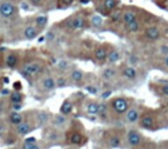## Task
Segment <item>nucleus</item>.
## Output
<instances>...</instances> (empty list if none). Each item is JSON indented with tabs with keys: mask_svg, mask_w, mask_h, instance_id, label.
<instances>
[{
	"mask_svg": "<svg viewBox=\"0 0 168 149\" xmlns=\"http://www.w3.org/2000/svg\"><path fill=\"white\" fill-rule=\"evenodd\" d=\"M111 108L117 114H123L129 109V103L123 97H115L111 101Z\"/></svg>",
	"mask_w": 168,
	"mask_h": 149,
	"instance_id": "1",
	"label": "nucleus"
},
{
	"mask_svg": "<svg viewBox=\"0 0 168 149\" xmlns=\"http://www.w3.org/2000/svg\"><path fill=\"white\" fill-rule=\"evenodd\" d=\"M42 71H43V64L39 61H34V62L25 64L23 66L22 73L25 76H32V75L39 74Z\"/></svg>",
	"mask_w": 168,
	"mask_h": 149,
	"instance_id": "2",
	"label": "nucleus"
},
{
	"mask_svg": "<svg viewBox=\"0 0 168 149\" xmlns=\"http://www.w3.org/2000/svg\"><path fill=\"white\" fill-rule=\"evenodd\" d=\"M106 141L111 148H119L121 146V135L116 131H110L106 134Z\"/></svg>",
	"mask_w": 168,
	"mask_h": 149,
	"instance_id": "3",
	"label": "nucleus"
},
{
	"mask_svg": "<svg viewBox=\"0 0 168 149\" xmlns=\"http://www.w3.org/2000/svg\"><path fill=\"white\" fill-rule=\"evenodd\" d=\"M16 13V7L10 1H4L0 4V14L4 17H12Z\"/></svg>",
	"mask_w": 168,
	"mask_h": 149,
	"instance_id": "4",
	"label": "nucleus"
},
{
	"mask_svg": "<svg viewBox=\"0 0 168 149\" xmlns=\"http://www.w3.org/2000/svg\"><path fill=\"white\" fill-rule=\"evenodd\" d=\"M140 125L145 129H151V128H153L155 126V118L151 113H145L140 118Z\"/></svg>",
	"mask_w": 168,
	"mask_h": 149,
	"instance_id": "5",
	"label": "nucleus"
},
{
	"mask_svg": "<svg viewBox=\"0 0 168 149\" xmlns=\"http://www.w3.org/2000/svg\"><path fill=\"white\" fill-rule=\"evenodd\" d=\"M127 140L131 147H136V146L140 144L142 135L139 134L137 131H129V133L127 134Z\"/></svg>",
	"mask_w": 168,
	"mask_h": 149,
	"instance_id": "6",
	"label": "nucleus"
},
{
	"mask_svg": "<svg viewBox=\"0 0 168 149\" xmlns=\"http://www.w3.org/2000/svg\"><path fill=\"white\" fill-rule=\"evenodd\" d=\"M160 30L158 29V27L155 26H151V27H147L145 30V36L151 41H157L160 38Z\"/></svg>",
	"mask_w": 168,
	"mask_h": 149,
	"instance_id": "7",
	"label": "nucleus"
},
{
	"mask_svg": "<svg viewBox=\"0 0 168 149\" xmlns=\"http://www.w3.org/2000/svg\"><path fill=\"white\" fill-rule=\"evenodd\" d=\"M125 119L128 123L130 124H135L136 121L139 120V112L137 109L135 108H131V109H128L127 112H125Z\"/></svg>",
	"mask_w": 168,
	"mask_h": 149,
	"instance_id": "8",
	"label": "nucleus"
},
{
	"mask_svg": "<svg viewBox=\"0 0 168 149\" xmlns=\"http://www.w3.org/2000/svg\"><path fill=\"white\" fill-rule=\"evenodd\" d=\"M70 26L74 30H80L83 29L84 26H85V19L83 15H76L74 19H72V22Z\"/></svg>",
	"mask_w": 168,
	"mask_h": 149,
	"instance_id": "9",
	"label": "nucleus"
},
{
	"mask_svg": "<svg viewBox=\"0 0 168 149\" xmlns=\"http://www.w3.org/2000/svg\"><path fill=\"white\" fill-rule=\"evenodd\" d=\"M107 49L104 47V46H98L95 50V58L98 61H104V60L107 59Z\"/></svg>",
	"mask_w": 168,
	"mask_h": 149,
	"instance_id": "10",
	"label": "nucleus"
},
{
	"mask_svg": "<svg viewBox=\"0 0 168 149\" xmlns=\"http://www.w3.org/2000/svg\"><path fill=\"white\" fill-rule=\"evenodd\" d=\"M121 20H122L124 24L127 26V24H129L130 22L136 20V13L132 12V11H127V12H124L123 14H122Z\"/></svg>",
	"mask_w": 168,
	"mask_h": 149,
	"instance_id": "11",
	"label": "nucleus"
},
{
	"mask_svg": "<svg viewBox=\"0 0 168 149\" xmlns=\"http://www.w3.org/2000/svg\"><path fill=\"white\" fill-rule=\"evenodd\" d=\"M37 35H38V30L34 26H28L24 29V37L27 39H34L37 37Z\"/></svg>",
	"mask_w": 168,
	"mask_h": 149,
	"instance_id": "12",
	"label": "nucleus"
},
{
	"mask_svg": "<svg viewBox=\"0 0 168 149\" xmlns=\"http://www.w3.org/2000/svg\"><path fill=\"white\" fill-rule=\"evenodd\" d=\"M16 131H17V133L20 135H25L28 134L30 132V129H31V126H30L29 123H20L19 125H16Z\"/></svg>",
	"mask_w": 168,
	"mask_h": 149,
	"instance_id": "13",
	"label": "nucleus"
},
{
	"mask_svg": "<svg viewBox=\"0 0 168 149\" xmlns=\"http://www.w3.org/2000/svg\"><path fill=\"white\" fill-rule=\"evenodd\" d=\"M43 87H44V89L46 90H53L55 87H57V83H55V80L51 78V76H47V78H45L44 80H43Z\"/></svg>",
	"mask_w": 168,
	"mask_h": 149,
	"instance_id": "14",
	"label": "nucleus"
},
{
	"mask_svg": "<svg viewBox=\"0 0 168 149\" xmlns=\"http://www.w3.org/2000/svg\"><path fill=\"white\" fill-rule=\"evenodd\" d=\"M69 141L73 144H81L83 141V135L80 132H70L69 133Z\"/></svg>",
	"mask_w": 168,
	"mask_h": 149,
	"instance_id": "15",
	"label": "nucleus"
},
{
	"mask_svg": "<svg viewBox=\"0 0 168 149\" xmlns=\"http://www.w3.org/2000/svg\"><path fill=\"white\" fill-rule=\"evenodd\" d=\"M122 75L125 76L127 79H129V80H134V79H136V76H137V71L134 67H130V66H129V67L123 68Z\"/></svg>",
	"mask_w": 168,
	"mask_h": 149,
	"instance_id": "16",
	"label": "nucleus"
},
{
	"mask_svg": "<svg viewBox=\"0 0 168 149\" xmlns=\"http://www.w3.org/2000/svg\"><path fill=\"white\" fill-rule=\"evenodd\" d=\"M72 111H73V104H72V102H70V101L66 99V101L62 103L61 108H60V112H61V114L67 116V114H69Z\"/></svg>",
	"mask_w": 168,
	"mask_h": 149,
	"instance_id": "17",
	"label": "nucleus"
},
{
	"mask_svg": "<svg viewBox=\"0 0 168 149\" xmlns=\"http://www.w3.org/2000/svg\"><path fill=\"white\" fill-rule=\"evenodd\" d=\"M17 62H19L17 56L15 53H9L7 56V58H6V65H7V67L14 68L17 65Z\"/></svg>",
	"mask_w": 168,
	"mask_h": 149,
	"instance_id": "18",
	"label": "nucleus"
},
{
	"mask_svg": "<svg viewBox=\"0 0 168 149\" xmlns=\"http://www.w3.org/2000/svg\"><path fill=\"white\" fill-rule=\"evenodd\" d=\"M9 121L12 124H14V125H19L20 123L23 121V116L21 113H19L17 111H14L13 113H10V116H9Z\"/></svg>",
	"mask_w": 168,
	"mask_h": 149,
	"instance_id": "19",
	"label": "nucleus"
},
{
	"mask_svg": "<svg viewBox=\"0 0 168 149\" xmlns=\"http://www.w3.org/2000/svg\"><path fill=\"white\" fill-rule=\"evenodd\" d=\"M9 99L12 103H22L23 101V95L19 91V90H15L10 94L9 96Z\"/></svg>",
	"mask_w": 168,
	"mask_h": 149,
	"instance_id": "20",
	"label": "nucleus"
},
{
	"mask_svg": "<svg viewBox=\"0 0 168 149\" xmlns=\"http://www.w3.org/2000/svg\"><path fill=\"white\" fill-rule=\"evenodd\" d=\"M102 78L105 79V80H111V79H113L115 75H116V71L114 69V68H106V69H104L102 71Z\"/></svg>",
	"mask_w": 168,
	"mask_h": 149,
	"instance_id": "21",
	"label": "nucleus"
},
{
	"mask_svg": "<svg viewBox=\"0 0 168 149\" xmlns=\"http://www.w3.org/2000/svg\"><path fill=\"white\" fill-rule=\"evenodd\" d=\"M119 59H120V53L117 52L116 50H112V51L107 54V61H108L110 64H114V62L119 61Z\"/></svg>",
	"mask_w": 168,
	"mask_h": 149,
	"instance_id": "22",
	"label": "nucleus"
},
{
	"mask_svg": "<svg viewBox=\"0 0 168 149\" xmlns=\"http://www.w3.org/2000/svg\"><path fill=\"white\" fill-rule=\"evenodd\" d=\"M47 21H49V19H47V16L46 15H40V16H37L36 20H35V22H36V26L38 28H44L45 26L47 24Z\"/></svg>",
	"mask_w": 168,
	"mask_h": 149,
	"instance_id": "23",
	"label": "nucleus"
},
{
	"mask_svg": "<svg viewBox=\"0 0 168 149\" xmlns=\"http://www.w3.org/2000/svg\"><path fill=\"white\" fill-rule=\"evenodd\" d=\"M85 110L89 114H98V103L96 102H90L87 104Z\"/></svg>",
	"mask_w": 168,
	"mask_h": 149,
	"instance_id": "24",
	"label": "nucleus"
},
{
	"mask_svg": "<svg viewBox=\"0 0 168 149\" xmlns=\"http://www.w3.org/2000/svg\"><path fill=\"white\" fill-rule=\"evenodd\" d=\"M140 29V24H139V22L137 21V20H135V21H132V22H130L129 24H127V30L129 31V32H137L138 30Z\"/></svg>",
	"mask_w": 168,
	"mask_h": 149,
	"instance_id": "25",
	"label": "nucleus"
},
{
	"mask_svg": "<svg viewBox=\"0 0 168 149\" xmlns=\"http://www.w3.org/2000/svg\"><path fill=\"white\" fill-rule=\"evenodd\" d=\"M70 78L75 82L82 81V79H83V72L80 71V69H74L73 72H72V74H70Z\"/></svg>",
	"mask_w": 168,
	"mask_h": 149,
	"instance_id": "26",
	"label": "nucleus"
},
{
	"mask_svg": "<svg viewBox=\"0 0 168 149\" xmlns=\"http://www.w3.org/2000/svg\"><path fill=\"white\" fill-rule=\"evenodd\" d=\"M106 110H107V105L105 103H98V114L102 119L106 118Z\"/></svg>",
	"mask_w": 168,
	"mask_h": 149,
	"instance_id": "27",
	"label": "nucleus"
},
{
	"mask_svg": "<svg viewBox=\"0 0 168 149\" xmlns=\"http://www.w3.org/2000/svg\"><path fill=\"white\" fill-rule=\"evenodd\" d=\"M117 5V0H105L104 1V7L108 11H112L116 7Z\"/></svg>",
	"mask_w": 168,
	"mask_h": 149,
	"instance_id": "28",
	"label": "nucleus"
},
{
	"mask_svg": "<svg viewBox=\"0 0 168 149\" xmlns=\"http://www.w3.org/2000/svg\"><path fill=\"white\" fill-rule=\"evenodd\" d=\"M91 23H92V26H95V27L102 26V16H100V15H93V16L91 17Z\"/></svg>",
	"mask_w": 168,
	"mask_h": 149,
	"instance_id": "29",
	"label": "nucleus"
},
{
	"mask_svg": "<svg viewBox=\"0 0 168 149\" xmlns=\"http://www.w3.org/2000/svg\"><path fill=\"white\" fill-rule=\"evenodd\" d=\"M65 121H66V118H65V116L63 114H57L55 117H54V119H53V123L55 124V125H62V124H65Z\"/></svg>",
	"mask_w": 168,
	"mask_h": 149,
	"instance_id": "30",
	"label": "nucleus"
},
{
	"mask_svg": "<svg viewBox=\"0 0 168 149\" xmlns=\"http://www.w3.org/2000/svg\"><path fill=\"white\" fill-rule=\"evenodd\" d=\"M38 120H39V123L43 125V124H45V123L49 120V114H47L46 112L42 111L39 114H38Z\"/></svg>",
	"mask_w": 168,
	"mask_h": 149,
	"instance_id": "31",
	"label": "nucleus"
},
{
	"mask_svg": "<svg viewBox=\"0 0 168 149\" xmlns=\"http://www.w3.org/2000/svg\"><path fill=\"white\" fill-rule=\"evenodd\" d=\"M36 146V142H24L22 146V149H35Z\"/></svg>",
	"mask_w": 168,
	"mask_h": 149,
	"instance_id": "32",
	"label": "nucleus"
},
{
	"mask_svg": "<svg viewBox=\"0 0 168 149\" xmlns=\"http://www.w3.org/2000/svg\"><path fill=\"white\" fill-rule=\"evenodd\" d=\"M55 83H57V87H59V88H61V87H65L67 84V81L65 78H59L58 80L55 81Z\"/></svg>",
	"mask_w": 168,
	"mask_h": 149,
	"instance_id": "33",
	"label": "nucleus"
},
{
	"mask_svg": "<svg viewBox=\"0 0 168 149\" xmlns=\"http://www.w3.org/2000/svg\"><path fill=\"white\" fill-rule=\"evenodd\" d=\"M85 89L88 90L90 94H92V95H97L98 94V89L96 87H92V86H87Z\"/></svg>",
	"mask_w": 168,
	"mask_h": 149,
	"instance_id": "34",
	"label": "nucleus"
},
{
	"mask_svg": "<svg viewBox=\"0 0 168 149\" xmlns=\"http://www.w3.org/2000/svg\"><path fill=\"white\" fill-rule=\"evenodd\" d=\"M58 67L61 68V69H66L68 67V62H67L66 60H61V61L58 62Z\"/></svg>",
	"mask_w": 168,
	"mask_h": 149,
	"instance_id": "35",
	"label": "nucleus"
},
{
	"mask_svg": "<svg viewBox=\"0 0 168 149\" xmlns=\"http://www.w3.org/2000/svg\"><path fill=\"white\" fill-rule=\"evenodd\" d=\"M161 93L164 94V95H166V96H168V82H166L164 86H161Z\"/></svg>",
	"mask_w": 168,
	"mask_h": 149,
	"instance_id": "36",
	"label": "nucleus"
},
{
	"mask_svg": "<svg viewBox=\"0 0 168 149\" xmlns=\"http://www.w3.org/2000/svg\"><path fill=\"white\" fill-rule=\"evenodd\" d=\"M121 16H122L121 13H120V12H117L115 15H112V16H111V19H112V21H113V22H117V21L121 19Z\"/></svg>",
	"mask_w": 168,
	"mask_h": 149,
	"instance_id": "37",
	"label": "nucleus"
},
{
	"mask_svg": "<svg viewBox=\"0 0 168 149\" xmlns=\"http://www.w3.org/2000/svg\"><path fill=\"white\" fill-rule=\"evenodd\" d=\"M12 109L14 110V111H20L21 109H22V104L21 103H13V106H12Z\"/></svg>",
	"mask_w": 168,
	"mask_h": 149,
	"instance_id": "38",
	"label": "nucleus"
},
{
	"mask_svg": "<svg viewBox=\"0 0 168 149\" xmlns=\"http://www.w3.org/2000/svg\"><path fill=\"white\" fill-rule=\"evenodd\" d=\"M54 38H55V34H54L53 31H49L47 35H46V39H47V41H53Z\"/></svg>",
	"mask_w": 168,
	"mask_h": 149,
	"instance_id": "39",
	"label": "nucleus"
},
{
	"mask_svg": "<svg viewBox=\"0 0 168 149\" xmlns=\"http://www.w3.org/2000/svg\"><path fill=\"white\" fill-rule=\"evenodd\" d=\"M111 94H112V91H111V90L104 91V93L102 94V99H107V98L111 96Z\"/></svg>",
	"mask_w": 168,
	"mask_h": 149,
	"instance_id": "40",
	"label": "nucleus"
},
{
	"mask_svg": "<svg viewBox=\"0 0 168 149\" xmlns=\"http://www.w3.org/2000/svg\"><path fill=\"white\" fill-rule=\"evenodd\" d=\"M49 139L52 140V141H54V140H57V139H58V134H57V133H52L51 135H49Z\"/></svg>",
	"mask_w": 168,
	"mask_h": 149,
	"instance_id": "41",
	"label": "nucleus"
},
{
	"mask_svg": "<svg viewBox=\"0 0 168 149\" xmlns=\"http://www.w3.org/2000/svg\"><path fill=\"white\" fill-rule=\"evenodd\" d=\"M30 1H31V4H32V5H35V6H39V5L42 4V1H43V0H30Z\"/></svg>",
	"mask_w": 168,
	"mask_h": 149,
	"instance_id": "42",
	"label": "nucleus"
},
{
	"mask_svg": "<svg viewBox=\"0 0 168 149\" xmlns=\"http://www.w3.org/2000/svg\"><path fill=\"white\" fill-rule=\"evenodd\" d=\"M161 52L165 53V54H168V46L167 45H162V47H161Z\"/></svg>",
	"mask_w": 168,
	"mask_h": 149,
	"instance_id": "43",
	"label": "nucleus"
},
{
	"mask_svg": "<svg viewBox=\"0 0 168 149\" xmlns=\"http://www.w3.org/2000/svg\"><path fill=\"white\" fill-rule=\"evenodd\" d=\"M136 61H137V58H136L135 56H131V57L129 58V62H130V64H136Z\"/></svg>",
	"mask_w": 168,
	"mask_h": 149,
	"instance_id": "44",
	"label": "nucleus"
},
{
	"mask_svg": "<svg viewBox=\"0 0 168 149\" xmlns=\"http://www.w3.org/2000/svg\"><path fill=\"white\" fill-rule=\"evenodd\" d=\"M21 7H22L24 11H29V5L25 4V2H22V4H21Z\"/></svg>",
	"mask_w": 168,
	"mask_h": 149,
	"instance_id": "45",
	"label": "nucleus"
},
{
	"mask_svg": "<svg viewBox=\"0 0 168 149\" xmlns=\"http://www.w3.org/2000/svg\"><path fill=\"white\" fill-rule=\"evenodd\" d=\"M9 93H10V91H9L8 89H2V90H1V94H2V95H8Z\"/></svg>",
	"mask_w": 168,
	"mask_h": 149,
	"instance_id": "46",
	"label": "nucleus"
},
{
	"mask_svg": "<svg viewBox=\"0 0 168 149\" xmlns=\"http://www.w3.org/2000/svg\"><path fill=\"white\" fill-rule=\"evenodd\" d=\"M25 142H36V139L35 138H29V139H27Z\"/></svg>",
	"mask_w": 168,
	"mask_h": 149,
	"instance_id": "47",
	"label": "nucleus"
},
{
	"mask_svg": "<svg viewBox=\"0 0 168 149\" xmlns=\"http://www.w3.org/2000/svg\"><path fill=\"white\" fill-rule=\"evenodd\" d=\"M164 64H165V66H166V67H168V54L166 56L165 60H164Z\"/></svg>",
	"mask_w": 168,
	"mask_h": 149,
	"instance_id": "48",
	"label": "nucleus"
},
{
	"mask_svg": "<svg viewBox=\"0 0 168 149\" xmlns=\"http://www.w3.org/2000/svg\"><path fill=\"white\" fill-rule=\"evenodd\" d=\"M63 2H65V5H70L73 2V0H63Z\"/></svg>",
	"mask_w": 168,
	"mask_h": 149,
	"instance_id": "49",
	"label": "nucleus"
},
{
	"mask_svg": "<svg viewBox=\"0 0 168 149\" xmlns=\"http://www.w3.org/2000/svg\"><path fill=\"white\" fill-rule=\"evenodd\" d=\"M4 83H9V78L5 76V78H4Z\"/></svg>",
	"mask_w": 168,
	"mask_h": 149,
	"instance_id": "50",
	"label": "nucleus"
},
{
	"mask_svg": "<svg viewBox=\"0 0 168 149\" xmlns=\"http://www.w3.org/2000/svg\"><path fill=\"white\" fill-rule=\"evenodd\" d=\"M2 131H4V127H2V125H0V135L2 134Z\"/></svg>",
	"mask_w": 168,
	"mask_h": 149,
	"instance_id": "51",
	"label": "nucleus"
},
{
	"mask_svg": "<svg viewBox=\"0 0 168 149\" xmlns=\"http://www.w3.org/2000/svg\"><path fill=\"white\" fill-rule=\"evenodd\" d=\"M35 149H40V148H39V146H36V147H35Z\"/></svg>",
	"mask_w": 168,
	"mask_h": 149,
	"instance_id": "52",
	"label": "nucleus"
}]
</instances>
